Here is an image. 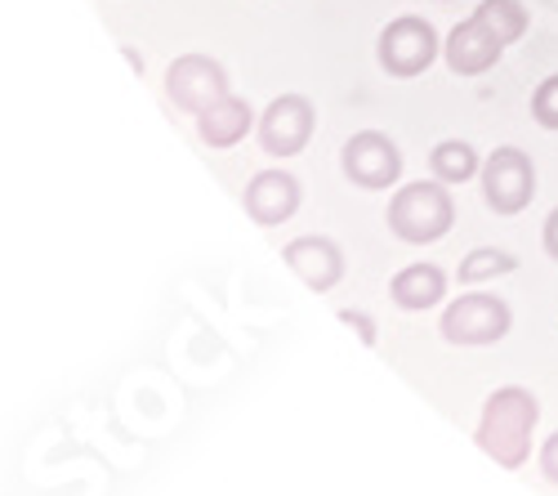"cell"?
Here are the masks:
<instances>
[{"label":"cell","instance_id":"obj_15","mask_svg":"<svg viewBox=\"0 0 558 496\" xmlns=\"http://www.w3.org/2000/svg\"><path fill=\"white\" fill-rule=\"evenodd\" d=\"M505 45H514V40H523L527 36V27H532V14H527V5L523 0H483V5L474 10Z\"/></svg>","mask_w":558,"mask_h":496},{"label":"cell","instance_id":"obj_7","mask_svg":"<svg viewBox=\"0 0 558 496\" xmlns=\"http://www.w3.org/2000/svg\"><path fill=\"white\" fill-rule=\"evenodd\" d=\"M313 125H317V112L304 95H282L272 99L259 117V144L268 157H295L308 148L313 140Z\"/></svg>","mask_w":558,"mask_h":496},{"label":"cell","instance_id":"obj_3","mask_svg":"<svg viewBox=\"0 0 558 496\" xmlns=\"http://www.w3.org/2000/svg\"><path fill=\"white\" fill-rule=\"evenodd\" d=\"M376 55H380V68L389 76H421L429 72V63L438 59V32L429 19H415V14H402L393 19L385 32H380V45H376Z\"/></svg>","mask_w":558,"mask_h":496},{"label":"cell","instance_id":"obj_5","mask_svg":"<svg viewBox=\"0 0 558 496\" xmlns=\"http://www.w3.org/2000/svg\"><path fill=\"white\" fill-rule=\"evenodd\" d=\"M509 327H514V313H509L500 295H487V291L460 295L442 313V336L451 344H496L509 336Z\"/></svg>","mask_w":558,"mask_h":496},{"label":"cell","instance_id":"obj_18","mask_svg":"<svg viewBox=\"0 0 558 496\" xmlns=\"http://www.w3.org/2000/svg\"><path fill=\"white\" fill-rule=\"evenodd\" d=\"M340 323H349V327L362 336V344H376V323H371L366 313H357V309H344V313H340Z\"/></svg>","mask_w":558,"mask_h":496},{"label":"cell","instance_id":"obj_10","mask_svg":"<svg viewBox=\"0 0 558 496\" xmlns=\"http://www.w3.org/2000/svg\"><path fill=\"white\" fill-rule=\"evenodd\" d=\"M246 215L264 229L272 223H287L295 210H300V179L287 174V170H259L251 184H246Z\"/></svg>","mask_w":558,"mask_h":496},{"label":"cell","instance_id":"obj_6","mask_svg":"<svg viewBox=\"0 0 558 496\" xmlns=\"http://www.w3.org/2000/svg\"><path fill=\"white\" fill-rule=\"evenodd\" d=\"M340 166H344V174H349V184H357V189H389V184H398L402 179V153H398V144L389 140V134H380V130H357L353 140L344 144V153H340Z\"/></svg>","mask_w":558,"mask_h":496},{"label":"cell","instance_id":"obj_20","mask_svg":"<svg viewBox=\"0 0 558 496\" xmlns=\"http://www.w3.org/2000/svg\"><path fill=\"white\" fill-rule=\"evenodd\" d=\"M545 251H549V259H558V206L545 219Z\"/></svg>","mask_w":558,"mask_h":496},{"label":"cell","instance_id":"obj_13","mask_svg":"<svg viewBox=\"0 0 558 496\" xmlns=\"http://www.w3.org/2000/svg\"><path fill=\"white\" fill-rule=\"evenodd\" d=\"M393 304L398 309H411V313H421V309H434L442 295H447V274L438 264H411L402 268V274L393 278Z\"/></svg>","mask_w":558,"mask_h":496},{"label":"cell","instance_id":"obj_14","mask_svg":"<svg viewBox=\"0 0 558 496\" xmlns=\"http://www.w3.org/2000/svg\"><path fill=\"white\" fill-rule=\"evenodd\" d=\"M429 170H434V179H442V184H470L474 174H483V161H478L474 144L442 140V144L429 153Z\"/></svg>","mask_w":558,"mask_h":496},{"label":"cell","instance_id":"obj_12","mask_svg":"<svg viewBox=\"0 0 558 496\" xmlns=\"http://www.w3.org/2000/svg\"><path fill=\"white\" fill-rule=\"evenodd\" d=\"M246 130H251V104L238 99V95H223L219 104H210V108L197 117V134H202V144H210V148L242 144Z\"/></svg>","mask_w":558,"mask_h":496},{"label":"cell","instance_id":"obj_2","mask_svg":"<svg viewBox=\"0 0 558 496\" xmlns=\"http://www.w3.org/2000/svg\"><path fill=\"white\" fill-rule=\"evenodd\" d=\"M389 229L393 238L411 242V246H429L438 238L451 233V223H456V202L447 193L442 179H421V184H402L389 202Z\"/></svg>","mask_w":558,"mask_h":496},{"label":"cell","instance_id":"obj_19","mask_svg":"<svg viewBox=\"0 0 558 496\" xmlns=\"http://www.w3.org/2000/svg\"><path fill=\"white\" fill-rule=\"evenodd\" d=\"M541 470H545L549 483H558V434H549L545 447H541Z\"/></svg>","mask_w":558,"mask_h":496},{"label":"cell","instance_id":"obj_1","mask_svg":"<svg viewBox=\"0 0 558 496\" xmlns=\"http://www.w3.org/2000/svg\"><path fill=\"white\" fill-rule=\"evenodd\" d=\"M541 421V402L532 389L505 385L483 402V421H478V447L500 465V470H519L532 457V430Z\"/></svg>","mask_w":558,"mask_h":496},{"label":"cell","instance_id":"obj_16","mask_svg":"<svg viewBox=\"0 0 558 496\" xmlns=\"http://www.w3.org/2000/svg\"><path fill=\"white\" fill-rule=\"evenodd\" d=\"M519 268V255H509V251H500V246H478V251H470L460 259V282L464 287H478V282H492V278H505V274H514Z\"/></svg>","mask_w":558,"mask_h":496},{"label":"cell","instance_id":"obj_17","mask_svg":"<svg viewBox=\"0 0 558 496\" xmlns=\"http://www.w3.org/2000/svg\"><path fill=\"white\" fill-rule=\"evenodd\" d=\"M532 121L545 125V130H558V72L536 85V95H532Z\"/></svg>","mask_w":558,"mask_h":496},{"label":"cell","instance_id":"obj_4","mask_svg":"<svg viewBox=\"0 0 558 496\" xmlns=\"http://www.w3.org/2000/svg\"><path fill=\"white\" fill-rule=\"evenodd\" d=\"M483 197L496 215H523L536 197V166L523 148H496L483 161Z\"/></svg>","mask_w":558,"mask_h":496},{"label":"cell","instance_id":"obj_9","mask_svg":"<svg viewBox=\"0 0 558 496\" xmlns=\"http://www.w3.org/2000/svg\"><path fill=\"white\" fill-rule=\"evenodd\" d=\"M500 55H505V40L478 14L456 23L451 36L442 40V59H447V68L456 76H483V72H492L500 63Z\"/></svg>","mask_w":558,"mask_h":496},{"label":"cell","instance_id":"obj_11","mask_svg":"<svg viewBox=\"0 0 558 496\" xmlns=\"http://www.w3.org/2000/svg\"><path fill=\"white\" fill-rule=\"evenodd\" d=\"M287 268H291V274L308 287V291H331L340 278H344V255H340V246L331 242V238H295L287 251Z\"/></svg>","mask_w":558,"mask_h":496},{"label":"cell","instance_id":"obj_8","mask_svg":"<svg viewBox=\"0 0 558 496\" xmlns=\"http://www.w3.org/2000/svg\"><path fill=\"white\" fill-rule=\"evenodd\" d=\"M166 95L174 99V108L202 117L210 104H219V99L228 95V76H223V68H219L215 59H206V55H183V59H174L170 72H166Z\"/></svg>","mask_w":558,"mask_h":496}]
</instances>
